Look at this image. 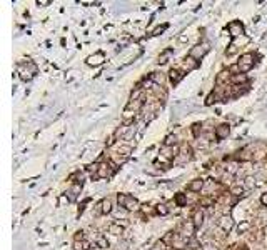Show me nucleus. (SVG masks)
Listing matches in <instances>:
<instances>
[{"label":"nucleus","instance_id":"nucleus-14","mask_svg":"<svg viewBox=\"0 0 267 250\" xmlns=\"http://www.w3.org/2000/svg\"><path fill=\"white\" fill-rule=\"evenodd\" d=\"M199 67V60H195L194 57H187V59H184V69L187 72L189 70H195Z\"/></svg>","mask_w":267,"mask_h":250},{"label":"nucleus","instance_id":"nucleus-20","mask_svg":"<svg viewBox=\"0 0 267 250\" xmlns=\"http://www.w3.org/2000/svg\"><path fill=\"white\" fill-rule=\"evenodd\" d=\"M172 52H174L172 49H167V50H164L162 54L159 55V60H157V62H159V64H166V62L169 60V57L172 55Z\"/></svg>","mask_w":267,"mask_h":250},{"label":"nucleus","instance_id":"nucleus-12","mask_svg":"<svg viewBox=\"0 0 267 250\" xmlns=\"http://www.w3.org/2000/svg\"><path fill=\"white\" fill-rule=\"evenodd\" d=\"M184 75H185V74H184L182 70H177V69H172L171 72H169V79H171V82L174 85H177L179 82L184 79Z\"/></svg>","mask_w":267,"mask_h":250},{"label":"nucleus","instance_id":"nucleus-5","mask_svg":"<svg viewBox=\"0 0 267 250\" xmlns=\"http://www.w3.org/2000/svg\"><path fill=\"white\" fill-rule=\"evenodd\" d=\"M179 158H177V162L179 163H184V162H187V160H190L192 158V148L187 145V143H184V145L180 147V150H179Z\"/></svg>","mask_w":267,"mask_h":250},{"label":"nucleus","instance_id":"nucleus-32","mask_svg":"<svg viewBox=\"0 0 267 250\" xmlns=\"http://www.w3.org/2000/svg\"><path fill=\"white\" fill-rule=\"evenodd\" d=\"M37 5H50V0H38Z\"/></svg>","mask_w":267,"mask_h":250},{"label":"nucleus","instance_id":"nucleus-8","mask_svg":"<svg viewBox=\"0 0 267 250\" xmlns=\"http://www.w3.org/2000/svg\"><path fill=\"white\" fill-rule=\"evenodd\" d=\"M104 60H105L104 54H102V52H97V54L90 55L89 59H87V65H90V67H99V65L104 64Z\"/></svg>","mask_w":267,"mask_h":250},{"label":"nucleus","instance_id":"nucleus-10","mask_svg":"<svg viewBox=\"0 0 267 250\" xmlns=\"http://www.w3.org/2000/svg\"><path fill=\"white\" fill-rule=\"evenodd\" d=\"M112 212V202L110 199H104L97 205V214H110Z\"/></svg>","mask_w":267,"mask_h":250},{"label":"nucleus","instance_id":"nucleus-15","mask_svg":"<svg viewBox=\"0 0 267 250\" xmlns=\"http://www.w3.org/2000/svg\"><path fill=\"white\" fill-rule=\"evenodd\" d=\"M122 232H124V225H120V222H114L109 225V233L115 235V237L122 235Z\"/></svg>","mask_w":267,"mask_h":250},{"label":"nucleus","instance_id":"nucleus-29","mask_svg":"<svg viewBox=\"0 0 267 250\" xmlns=\"http://www.w3.org/2000/svg\"><path fill=\"white\" fill-rule=\"evenodd\" d=\"M202 250H217V245L214 242H207V243H204Z\"/></svg>","mask_w":267,"mask_h":250},{"label":"nucleus","instance_id":"nucleus-16","mask_svg":"<svg viewBox=\"0 0 267 250\" xmlns=\"http://www.w3.org/2000/svg\"><path fill=\"white\" fill-rule=\"evenodd\" d=\"M230 82H232L234 85L245 84V82H247V75H245V74H240V72H239V74H232V75H230Z\"/></svg>","mask_w":267,"mask_h":250},{"label":"nucleus","instance_id":"nucleus-11","mask_svg":"<svg viewBox=\"0 0 267 250\" xmlns=\"http://www.w3.org/2000/svg\"><path fill=\"white\" fill-rule=\"evenodd\" d=\"M204 224V212L202 210H195L194 212V217H192V225H194V230H199Z\"/></svg>","mask_w":267,"mask_h":250},{"label":"nucleus","instance_id":"nucleus-9","mask_svg":"<svg viewBox=\"0 0 267 250\" xmlns=\"http://www.w3.org/2000/svg\"><path fill=\"white\" fill-rule=\"evenodd\" d=\"M209 50L207 45H195L194 49L190 50V54H189V57H194L195 60H200V57L205 55V52Z\"/></svg>","mask_w":267,"mask_h":250},{"label":"nucleus","instance_id":"nucleus-6","mask_svg":"<svg viewBox=\"0 0 267 250\" xmlns=\"http://www.w3.org/2000/svg\"><path fill=\"white\" fill-rule=\"evenodd\" d=\"M227 30H229V33L232 37H239V35H244V25H242L240 22H230L229 25H227Z\"/></svg>","mask_w":267,"mask_h":250},{"label":"nucleus","instance_id":"nucleus-24","mask_svg":"<svg viewBox=\"0 0 267 250\" xmlns=\"http://www.w3.org/2000/svg\"><path fill=\"white\" fill-rule=\"evenodd\" d=\"M244 187H242V185H235V187H232V189H230V194L232 195H235V197H239V195H242V194H244Z\"/></svg>","mask_w":267,"mask_h":250},{"label":"nucleus","instance_id":"nucleus-25","mask_svg":"<svg viewBox=\"0 0 267 250\" xmlns=\"http://www.w3.org/2000/svg\"><path fill=\"white\" fill-rule=\"evenodd\" d=\"M176 142H177L176 135H169L166 138V142H164V147H174V145H176Z\"/></svg>","mask_w":267,"mask_h":250},{"label":"nucleus","instance_id":"nucleus-17","mask_svg":"<svg viewBox=\"0 0 267 250\" xmlns=\"http://www.w3.org/2000/svg\"><path fill=\"white\" fill-rule=\"evenodd\" d=\"M80 189H82V184H75L69 192H67V195H69V200H70V202H74V200L77 199V195H79Z\"/></svg>","mask_w":267,"mask_h":250},{"label":"nucleus","instance_id":"nucleus-7","mask_svg":"<svg viewBox=\"0 0 267 250\" xmlns=\"http://www.w3.org/2000/svg\"><path fill=\"white\" fill-rule=\"evenodd\" d=\"M230 132V127L229 123H220L215 127V132H214V135H215L217 140H224V138H227V135H229Z\"/></svg>","mask_w":267,"mask_h":250},{"label":"nucleus","instance_id":"nucleus-2","mask_svg":"<svg viewBox=\"0 0 267 250\" xmlns=\"http://www.w3.org/2000/svg\"><path fill=\"white\" fill-rule=\"evenodd\" d=\"M117 202H119V207L125 209L127 212H132V210L139 209V200L135 199V197L129 195V194H119L117 195Z\"/></svg>","mask_w":267,"mask_h":250},{"label":"nucleus","instance_id":"nucleus-18","mask_svg":"<svg viewBox=\"0 0 267 250\" xmlns=\"http://www.w3.org/2000/svg\"><path fill=\"white\" fill-rule=\"evenodd\" d=\"M149 80L155 82L157 85H162L164 84V74L162 72H152V74L149 75Z\"/></svg>","mask_w":267,"mask_h":250},{"label":"nucleus","instance_id":"nucleus-1","mask_svg":"<svg viewBox=\"0 0 267 250\" xmlns=\"http://www.w3.org/2000/svg\"><path fill=\"white\" fill-rule=\"evenodd\" d=\"M115 169H117V165H115L114 162L107 160V162H102L99 165V169H97L95 175H92V179H109V177L114 175Z\"/></svg>","mask_w":267,"mask_h":250},{"label":"nucleus","instance_id":"nucleus-34","mask_svg":"<svg viewBox=\"0 0 267 250\" xmlns=\"http://www.w3.org/2000/svg\"><path fill=\"white\" fill-rule=\"evenodd\" d=\"M89 250H100V248H99V247H97V245H92V247H90Z\"/></svg>","mask_w":267,"mask_h":250},{"label":"nucleus","instance_id":"nucleus-30","mask_svg":"<svg viewBox=\"0 0 267 250\" xmlns=\"http://www.w3.org/2000/svg\"><path fill=\"white\" fill-rule=\"evenodd\" d=\"M260 204L264 205V207H267V192H265V194H262V195H260Z\"/></svg>","mask_w":267,"mask_h":250},{"label":"nucleus","instance_id":"nucleus-27","mask_svg":"<svg viewBox=\"0 0 267 250\" xmlns=\"http://www.w3.org/2000/svg\"><path fill=\"white\" fill-rule=\"evenodd\" d=\"M190 130L194 133V137H199V135H200V132H202V123H194Z\"/></svg>","mask_w":267,"mask_h":250},{"label":"nucleus","instance_id":"nucleus-28","mask_svg":"<svg viewBox=\"0 0 267 250\" xmlns=\"http://www.w3.org/2000/svg\"><path fill=\"white\" fill-rule=\"evenodd\" d=\"M214 102H217V92H212L210 95L207 97V102H205V105H212Z\"/></svg>","mask_w":267,"mask_h":250},{"label":"nucleus","instance_id":"nucleus-22","mask_svg":"<svg viewBox=\"0 0 267 250\" xmlns=\"http://www.w3.org/2000/svg\"><path fill=\"white\" fill-rule=\"evenodd\" d=\"M199 205L200 207H210V205H214V199L212 197H202V199L199 200Z\"/></svg>","mask_w":267,"mask_h":250},{"label":"nucleus","instance_id":"nucleus-31","mask_svg":"<svg viewBox=\"0 0 267 250\" xmlns=\"http://www.w3.org/2000/svg\"><path fill=\"white\" fill-rule=\"evenodd\" d=\"M167 28V25H162V27H159V28H155V32H154V35H159L160 32H164Z\"/></svg>","mask_w":267,"mask_h":250},{"label":"nucleus","instance_id":"nucleus-19","mask_svg":"<svg viewBox=\"0 0 267 250\" xmlns=\"http://www.w3.org/2000/svg\"><path fill=\"white\" fill-rule=\"evenodd\" d=\"M174 204H176L177 207H185L187 205L185 194H176V197H174Z\"/></svg>","mask_w":267,"mask_h":250},{"label":"nucleus","instance_id":"nucleus-23","mask_svg":"<svg viewBox=\"0 0 267 250\" xmlns=\"http://www.w3.org/2000/svg\"><path fill=\"white\" fill-rule=\"evenodd\" d=\"M249 228H250V222H247V220H245V222L239 224V227H237V232H239V233H245Z\"/></svg>","mask_w":267,"mask_h":250},{"label":"nucleus","instance_id":"nucleus-21","mask_svg":"<svg viewBox=\"0 0 267 250\" xmlns=\"http://www.w3.org/2000/svg\"><path fill=\"white\" fill-rule=\"evenodd\" d=\"M155 212L164 217V215H167L169 212H171V209H169V207H167L166 204H159V205H157V209H155Z\"/></svg>","mask_w":267,"mask_h":250},{"label":"nucleus","instance_id":"nucleus-33","mask_svg":"<svg viewBox=\"0 0 267 250\" xmlns=\"http://www.w3.org/2000/svg\"><path fill=\"white\" fill-rule=\"evenodd\" d=\"M239 250H249V248H247V245H240Z\"/></svg>","mask_w":267,"mask_h":250},{"label":"nucleus","instance_id":"nucleus-3","mask_svg":"<svg viewBox=\"0 0 267 250\" xmlns=\"http://www.w3.org/2000/svg\"><path fill=\"white\" fill-rule=\"evenodd\" d=\"M252 59H254V55H252V54H245V55L240 57L239 64H237V65H239V72H240V74H245V72H249L252 67H254V60H252Z\"/></svg>","mask_w":267,"mask_h":250},{"label":"nucleus","instance_id":"nucleus-13","mask_svg":"<svg viewBox=\"0 0 267 250\" xmlns=\"http://www.w3.org/2000/svg\"><path fill=\"white\" fill-rule=\"evenodd\" d=\"M202 189H204L202 179H195V180H192L190 184H187V190H190V192H200Z\"/></svg>","mask_w":267,"mask_h":250},{"label":"nucleus","instance_id":"nucleus-26","mask_svg":"<svg viewBox=\"0 0 267 250\" xmlns=\"http://www.w3.org/2000/svg\"><path fill=\"white\" fill-rule=\"evenodd\" d=\"M95 245H97V247H99L100 250H102V248H107V247H109V240H107L105 237H100L99 240H97Z\"/></svg>","mask_w":267,"mask_h":250},{"label":"nucleus","instance_id":"nucleus-4","mask_svg":"<svg viewBox=\"0 0 267 250\" xmlns=\"http://www.w3.org/2000/svg\"><path fill=\"white\" fill-rule=\"evenodd\" d=\"M217 225H219V228H222L225 233H229L232 227H234V220H232L230 215H222V217L217 220Z\"/></svg>","mask_w":267,"mask_h":250}]
</instances>
